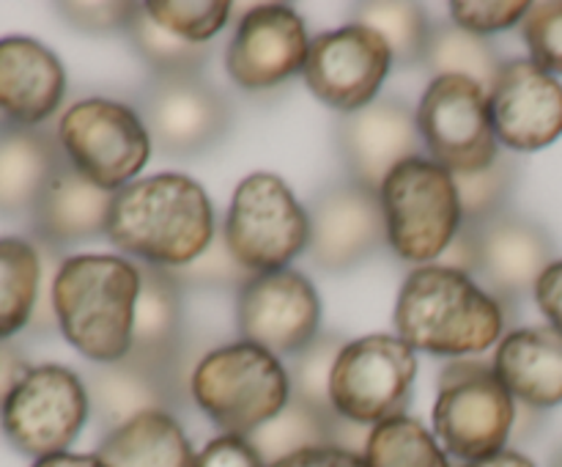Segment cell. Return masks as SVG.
Here are the masks:
<instances>
[{"label": "cell", "mask_w": 562, "mask_h": 467, "mask_svg": "<svg viewBox=\"0 0 562 467\" xmlns=\"http://www.w3.org/2000/svg\"><path fill=\"white\" fill-rule=\"evenodd\" d=\"M417 130L428 157L450 174L483 170L497 159L488 91L467 77H437L417 102Z\"/></svg>", "instance_id": "cell-12"}, {"label": "cell", "mask_w": 562, "mask_h": 467, "mask_svg": "<svg viewBox=\"0 0 562 467\" xmlns=\"http://www.w3.org/2000/svg\"><path fill=\"white\" fill-rule=\"evenodd\" d=\"M519 33L530 49L532 64L554 77L562 75V0L530 3Z\"/></svg>", "instance_id": "cell-37"}, {"label": "cell", "mask_w": 562, "mask_h": 467, "mask_svg": "<svg viewBox=\"0 0 562 467\" xmlns=\"http://www.w3.org/2000/svg\"><path fill=\"white\" fill-rule=\"evenodd\" d=\"M346 344L349 341L344 335L318 333L305 349L291 355L289 366H285L291 379V396L307 401L313 407H322V410H333V401H329V379H333V368Z\"/></svg>", "instance_id": "cell-34"}, {"label": "cell", "mask_w": 562, "mask_h": 467, "mask_svg": "<svg viewBox=\"0 0 562 467\" xmlns=\"http://www.w3.org/2000/svg\"><path fill=\"white\" fill-rule=\"evenodd\" d=\"M532 297H536L538 308H541V313L547 316L549 327L562 333V258H558V262L538 278Z\"/></svg>", "instance_id": "cell-42"}, {"label": "cell", "mask_w": 562, "mask_h": 467, "mask_svg": "<svg viewBox=\"0 0 562 467\" xmlns=\"http://www.w3.org/2000/svg\"><path fill=\"white\" fill-rule=\"evenodd\" d=\"M464 467H536V462H532L530 456L521 454V451L505 448V451H497V454H492V456H483V459L467 462Z\"/></svg>", "instance_id": "cell-44"}, {"label": "cell", "mask_w": 562, "mask_h": 467, "mask_svg": "<svg viewBox=\"0 0 562 467\" xmlns=\"http://www.w3.org/2000/svg\"><path fill=\"white\" fill-rule=\"evenodd\" d=\"M137 5L140 3H126V0L104 3V0H99V3H55V11L75 31L104 36V33H124L132 16H135Z\"/></svg>", "instance_id": "cell-39"}, {"label": "cell", "mask_w": 562, "mask_h": 467, "mask_svg": "<svg viewBox=\"0 0 562 467\" xmlns=\"http://www.w3.org/2000/svg\"><path fill=\"white\" fill-rule=\"evenodd\" d=\"M516 421V399L492 363L459 357L439 371L434 432L445 454L475 462L505 451Z\"/></svg>", "instance_id": "cell-6"}, {"label": "cell", "mask_w": 562, "mask_h": 467, "mask_svg": "<svg viewBox=\"0 0 562 467\" xmlns=\"http://www.w3.org/2000/svg\"><path fill=\"white\" fill-rule=\"evenodd\" d=\"M472 251V278L499 302H521L538 278L558 262V245L538 220L519 212L492 214L461 225Z\"/></svg>", "instance_id": "cell-13"}, {"label": "cell", "mask_w": 562, "mask_h": 467, "mask_svg": "<svg viewBox=\"0 0 562 467\" xmlns=\"http://www.w3.org/2000/svg\"><path fill=\"white\" fill-rule=\"evenodd\" d=\"M379 198L387 223V245L409 264L426 267L442 258L464 225L453 174L423 154L393 168Z\"/></svg>", "instance_id": "cell-5"}, {"label": "cell", "mask_w": 562, "mask_h": 467, "mask_svg": "<svg viewBox=\"0 0 562 467\" xmlns=\"http://www.w3.org/2000/svg\"><path fill=\"white\" fill-rule=\"evenodd\" d=\"M362 456L368 467H450L439 440L409 415L376 423L368 434Z\"/></svg>", "instance_id": "cell-31"}, {"label": "cell", "mask_w": 562, "mask_h": 467, "mask_svg": "<svg viewBox=\"0 0 562 467\" xmlns=\"http://www.w3.org/2000/svg\"><path fill=\"white\" fill-rule=\"evenodd\" d=\"M44 286V258L25 236H0V341L31 327Z\"/></svg>", "instance_id": "cell-28"}, {"label": "cell", "mask_w": 562, "mask_h": 467, "mask_svg": "<svg viewBox=\"0 0 562 467\" xmlns=\"http://www.w3.org/2000/svg\"><path fill=\"white\" fill-rule=\"evenodd\" d=\"M154 152L162 157H198L228 135L234 108L203 75H151L135 91Z\"/></svg>", "instance_id": "cell-11"}, {"label": "cell", "mask_w": 562, "mask_h": 467, "mask_svg": "<svg viewBox=\"0 0 562 467\" xmlns=\"http://www.w3.org/2000/svg\"><path fill=\"white\" fill-rule=\"evenodd\" d=\"M5 124H11V121H9V119H5V115H3V113H0V126H5Z\"/></svg>", "instance_id": "cell-47"}, {"label": "cell", "mask_w": 562, "mask_h": 467, "mask_svg": "<svg viewBox=\"0 0 562 467\" xmlns=\"http://www.w3.org/2000/svg\"><path fill=\"white\" fill-rule=\"evenodd\" d=\"M549 467H562V445L558 451H554V456H552V462H549Z\"/></svg>", "instance_id": "cell-46"}, {"label": "cell", "mask_w": 562, "mask_h": 467, "mask_svg": "<svg viewBox=\"0 0 562 467\" xmlns=\"http://www.w3.org/2000/svg\"><path fill=\"white\" fill-rule=\"evenodd\" d=\"M492 366L521 404L543 412L562 404V333L554 327H521L503 335Z\"/></svg>", "instance_id": "cell-24"}, {"label": "cell", "mask_w": 562, "mask_h": 467, "mask_svg": "<svg viewBox=\"0 0 562 467\" xmlns=\"http://www.w3.org/2000/svg\"><path fill=\"white\" fill-rule=\"evenodd\" d=\"M143 9L165 31L192 44H209L231 20L225 0H148Z\"/></svg>", "instance_id": "cell-35"}, {"label": "cell", "mask_w": 562, "mask_h": 467, "mask_svg": "<svg viewBox=\"0 0 562 467\" xmlns=\"http://www.w3.org/2000/svg\"><path fill=\"white\" fill-rule=\"evenodd\" d=\"M393 324L412 349L459 360L499 344L505 308L472 275L445 264H426L406 275Z\"/></svg>", "instance_id": "cell-2"}, {"label": "cell", "mask_w": 562, "mask_h": 467, "mask_svg": "<svg viewBox=\"0 0 562 467\" xmlns=\"http://www.w3.org/2000/svg\"><path fill=\"white\" fill-rule=\"evenodd\" d=\"M170 278L181 286V289H236L239 291L247 280L252 278L250 269L241 267L231 253L228 242H225L223 231H217L212 245L195 258V262L184 264V267L168 269Z\"/></svg>", "instance_id": "cell-36"}, {"label": "cell", "mask_w": 562, "mask_h": 467, "mask_svg": "<svg viewBox=\"0 0 562 467\" xmlns=\"http://www.w3.org/2000/svg\"><path fill=\"white\" fill-rule=\"evenodd\" d=\"M104 467H195V448L179 418L151 410L104 434L97 448Z\"/></svg>", "instance_id": "cell-26"}, {"label": "cell", "mask_w": 562, "mask_h": 467, "mask_svg": "<svg viewBox=\"0 0 562 467\" xmlns=\"http://www.w3.org/2000/svg\"><path fill=\"white\" fill-rule=\"evenodd\" d=\"M91 421L86 382L60 363L27 368L0 407V432L14 451L31 459L64 454Z\"/></svg>", "instance_id": "cell-9"}, {"label": "cell", "mask_w": 562, "mask_h": 467, "mask_svg": "<svg viewBox=\"0 0 562 467\" xmlns=\"http://www.w3.org/2000/svg\"><path fill=\"white\" fill-rule=\"evenodd\" d=\"M453 179L464 223H481V220L508 209L516 179H519V163L510 154L499 152L488 168L472 170V174H453Z\"/></svg>", "instance_id": "cell-33"}, {"label": "cell", "mask_w": 562, "mask_h": 467, "mask_svg": "<svg viewBox=\"0 0 562 467\" xmlns=\"http://www.w3.org/2000/svg\"><path fill=\"white\" fill-rule=\"evenodd\" d=\"M530 3L527 0H453L450 20L475 36H492L521 25Z\"/></svg>", "instance_id": "cell-38"}, {"label": "cell", "mask_w": 562, "mask_h": 467, "mask_svg": "<svg viewBox=\"0 0 562 467\" xmlns=\"http://www.w3.org/2000/svg\"><path fill=\"white\" fill-rule=\"evenodd\" d=\"M115 192L88 181L69 159H64L33 212L27 214L33 242L60 253L64 247L99 240L108 234L110 207Z\"/></svg>", "instance_id": "cell-21"}, {"label": "cell", "mask_w": 562, "mask_h": 467, "mask_svg": "<svg viewBox=\"0 0 562 467\" xmlns=\"http://www.w3.org/2000/svg\"><path fill=\"white\" fill-rule=\"evenodd\" d=\"M269 467H368L366 456L357 451L338 448V445H322V448H305Z\"/></svg>", "instance_id": "cell-41"}, {"label": "cell", "mask_w": 562, "mask_h": 467, "mask_svg": "<svg viewBox=\"0 0 562 467\" xmlns=\"http://www.w3.org/2000/svg\"><path fill=\"white\" fill-rule=\"evenodd\" d=\"M311 42L305 20L291 5H252L231 36L225 69L245 91L278 88L305 69Z\"/></svg>", "instance_id": "cell-17"}, {"label": "cell", "mask_w": 562, "mask_h": 467, "mask_svg": "<svg viewBox=\"0 0 562 467\" xmlns=\"http://www.w3.org/2000/svg\"><path fill=\"white\" fill-rule=\"evenodd\" d=\"M214 234V207L201 181L157 174L115 192L104 236L137 264L176 269L195 262Z\"/></svg>", "instance_id": "cell-1"}, {"label": "cell", "mask_w": 562, "mask_h": 467, "mask_svg": "<svg viewBox=\"0 0 562 467\" xmlns=\"http://www.w3.org/2000/svg\"><path fill=\"white\" fill-rule=\"evenodd\" d=\"M351 22L379 33L387 42L395 66L423 64L431 20L420 3H404V0L355 3L351 5Z\"/></svg>", "instance_id": "cell-30"}, {"label": "cell", "mask_w": 562, "mask_h": 467, "mask_svg": "<svg viewBox=\"0 0 562 467\" xmlns=\"http://www.w3.org/2000/svg\"><path fill=\"white\" fill-rule=\"evenodd\" d=\"M66 97L58 55L31 36L0 38V113L20 126H44Z\"/></svg>", "instance_id": "cell-22"}, {"label": "cell", "mask_w": 562, "mask_h": 467, "mask_svg": "<svg viewBox=\"0 0 562 467\" xmlns=\"http://www.w3.org/2000/svg\"><path fill=\"white\" fill-rule=\"evenodd\" d=\"M82 382L91 404V421L102 434L115 432L143 412H170L187 401L173 382L137 366L130 357L115 363H93Z\"/></svg>", "instance_id": "cell-23"}, {"label": "cell", "mask_w": 562, "mask_h": 467, "mask_svg": "<svg viewBox=\"0 0 562 467\" xmlns=\"http://www.w3.org/2000/svg\"><path fill=\"white\" fill-rule=\"evenodd\" d=\"M140 269L132 258L80 253L60 262L53 278V311L60 335L91 363L130 355Z\"/></svg>", "instance_id": "cell-3"}, {"label": "cell", "mask_w": 562, "mask_h": 467, "mask_svg": "<svg viewBox=\"0 0 562 467\" xmlns=\"http://www.w3.org/2000/svg\"><path fill=\"white\" fill-rule=\"evenodd\" d=\"M223 236L236 262L252 275L289 269L311 245L307 209L274 174H250L236 185Z\"/></svg>", "instance_id": "cell-7"}, {"label": "cell", "mask_w": 562, "mask_h": 467, "mask_svg": "<svg viewBox=\"0 0 562 467\" xmlns=\"http://www.w3.org/2000/svg\"><path fill=\"white\" fill-rule=\"evenodd\" d=\"M190 399L225 434L250 437L291 401L289 368L263 346L231 341L195 363Z\"/></svg>", "instance_id": "cell-4"}, {"label": "cell", "mask_w": 562, "mask_h": 467, "mask_svg": "<svg viewBox=\"0 0 562 467\" xmlns=\"http://www.w3.org/2000/svg\"><path fill=\"white\" fill-rule=\"evenodd\" d=\"M64 159L49 126H0V218H27Z\"/></svg>", "instance_id": "cell-25"}, {"label": "cell", "mask_w": 562, "mask_h": 467, "mask_svg": "<svg viewBox=\"0 0 562 467\" xmlns=\"http://www.w3.org/2000/svg\"><path fill=\"white\" fill-rule=\"evenodd\" d=\"M124 36L130 38L132 49L151 69V75H201L203 66L212 58L209 44H192L176 33L165 31L148 16L143 3L137 5Z\"/></svg>", "instance_id": "cell-32"}, {"label": "cell", "mask_w": 562, "mask_h": 467, "mask_svg": "<svg viewBox=\"0 0 562 467\" xmlns=\"http://www.w3.org/2000/svg\"><path fill=\"white\" fill-rule=\"evenodd\" d=\"M137 264V262H135ZM140 269V294L135 308V327H132L130 360L148 371L159 374L190 399V344L184 327V289L170 278L168 269L137 264Z\"/></svg>", "instance_id": "cell-20"}, {"label": "cell", "mask_w": 562, "mask_h": 467, "mask_svg": "<svg viewBox=\"0 0 562 467\" xmlns=\"http://www.w3.org/2000/svg\"><path fill=\"white\" fill-rule=\"evenodd\" d=\"M195 467H267L261 456L252 451L247 437H236V434H220V437L209 440L203 451H198Z\"/></svg>", "instance_id": "cell-40"}, {"label": "cell", "mask_w": 562, "mask_h": 467, "mask_svg": "<svg viewBox=\"0 0 562 467\" xmlns=\"http://www.w3.org/2000/svg\"><path fill=\"white\" fill-rule=\"evenodd\" d=\"M322 300L311 280L296 269L258 273L236 291V330L241 341L263 346L278 357L305 349L318 335Z\"/></svg>", "instance_id": "cell-15"}, {"label": "cell", "mask_w": 562, "mask_h": 467, "mask_svg": "<svg viewBox=\"0 0 562 467\" xmlns=\"http://www.w3.org/2000/svg\"><path fill=\"white\" fill-rule=\"evenodd\" d=\"M488 110L499 146L541 152L562 135V82L530 58H514L488 91Z\"/></svg>", "instance_id": "cell-19"}, {"label": "cell", "mask_w": 562, "mask_h": 467, "mask_svg": "<svg viewBox=\"0 0 562 467\" xmlns=\"http://www.w3.org/2000/svg\"><path fill=\"white\" fill-rule=\"evenodd\" d=\"M27 368H31V363L22 355L20 346L11 344V341H0V407L16 388V382L25 377Z\"/></svg>", "instance_id": "cell-43"}, {"label": "cell", "mask_w": 562, "mask_h": 467, "mask_svg": "<svg viewBox=\"0 0 562 467\" xmlns=\"http://www.w3.org/2000/svg\"><path fill=\"white\" fill-rule=\"evenodd\" d=\"M335 143L349 179L371 190H382L393 168L420 157L423 137L417 130V110H412L404 99L376 97L366 108L340 115Z\"/></svg>", "instance_id": "cell-18"}, {"label": "cell", "mask_w": 562, "mask_h": 467, "mask_svg": "<svg viewBox=\"0 0 562 467\" xmlns=\"http://www.w3.org/2000/svg\"><path fill=\"white\" fill-rule=\"evenodd\" d=\"M64 157L97 187L119 192L146 168L154 146L132 104L108 97L71 102L58 119Z\"/></svg>", "instance_id": "cell-8"}, {"label": "cell", "mask_w": 562, "mask_h": 467, "mask_svg": "<svg viewBox=\"0 0 562 467\" xmlns=\"http://www.w3.org/2000/svg\"><path fill=\"white\" fill-rule=\"evenodd\" d=\"M505 64L508 60L503 58L492 38L475 36V33L456 25L453 20L431 22L420 64L431 80H437V77H467V80H475L477 86L492 91Z\"/></svg>", "instance_id": "cell-27"}, {"label": "cell", "mask_w": 562, "mask_h": 467, "mask_svg": "<svg viewBox=\"0 0 562 467\" xmlns=\"http://www.w3.org/2000/svg\"><path fill=\"white\" fill-rule=\"evenodd\" d=\"M31 467H104L99 462L97 454H53V456H44V459H36Z\"/></svg>", "instance_id": "cell-45"}, {"label": "cell", "mask_w": 562, "mask_h": 467, "mask_svg": "<svg viewBox=\"0 0 562 467\" xmlns=\"http://www.w3.org/2000/svg\"><path fill=\"white\" fill-rule=\"evenodd\" d=\"M415 377V349L398 335H362L340 349L329 379V401L346 421L376 426L404 415Z\"/></svg>", "instance_id": "cell-10"}, {"label": "cell", "mask_w": 562, "mask_h": 467, "mask_svg": "<svg viewBox=\"0 0 562 467\" xmlns=\"http://www.w3.org/2000/svg\"><path fill=\"white\" fill-rule=\"evenodd\" d=\"M338 423L340 415L335 410H322L307 401L294 399L291 396L289 404L258 426L256 432L247 437L263 465H274V462L285 459V456L296 454L305 448H322V445H335L338 440Z\"/></svg>", "instance_id": "cell-29"}, {"label": "cell", "mask_w": 562, "mask_h": 467, "mask_svg": "<svg viewBox=\"0 0 562 467\" xmlns=\"http://www.w3.org/2000/svg\"><path fill=\"white\" fill-rule=\"evenodd\" d=\"M393 66L387 42L371 27L349 22L313 38L302 77L318 102L344 115L371 104Z\"/></svg>", "instance_id": "cell-14"}, {"label": "cell", "mask_w": 562, "mask_h": 467, "mask_svg": "<svg viewBox=\"0 0 562 467\" xmlns=\"http://www.w3.org/2000/svg\"><path fill=\"white\" fill-rule=\"evenodd\" d=\"M311 245L307 256L324 273H346L387 245V223L379 190L340 179L307 203Z\"/></svg>", "instance_id": "cell-16"}]
</instances>
